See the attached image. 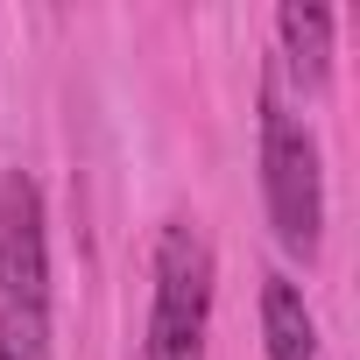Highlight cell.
Segmentation results:
<instances>
[{
	"instance_id": "6da1fadb",
	"label": "cell",
	"mask_w": 360,
	"mask_h": 360,
	"mask_svg": "<svg viewBox=\"0 0 360 360\" xmlns=\"http://www.w3.org/2000/svg\"><path fill=\"white\" fill-rule=\"evenodd\" d=\"M0 360L50 353V219L29 169L0 176Z\"/></svg>"
},
{
	"instance_id": "7a4b0ae2",
	"label": "cell",
	"mask_w": 360,
	"mask_h": 360,
	"mask_svg": "<svg viewBox=\"0 0 360 360\" xmlns=\"http://www.w3.org/2000/svg\"><path fill=\"white\" fill-rule=\"evenodd\" d=\"M262 205H269L276 248L311 269L325 248V155H318V134L290 113L283 85L262 92Z\"/></svg>"
},
{
	"instance_id": "3957f363",
	"label": "cell",
	"mask_w": 360,
	"mask_h": 360,
	"mask_svg": "<svg viewBox=\"0 0 360 360\" xmlns=\"http://www.w3.org/2000/svg\"><path fill=\"white\" fill-rule=\"evenodd\" d=\"M148 339L141 360H205L212 332V240L198 219H169L155 233V269H148Z\"/></svg>"
},
{
	"instance_id": "277c9868",
	"label": "cell",
	"mask_w": 360,
	"mask_h": 360,
	"mask_svg": "<svg viewBox=\"0 0 360 360\" xmlns=\"http://www.w3.org/2000/svg\"><path fill=\"white\" fill-rule=\"evenodd\" d=\"M276 43H283L290 78L304 92H325V78H332V8H304V0L276 8Z\"/></svg>"
},
{
	"instance_id": "5b68a950",
	"label": "cell",
	"mask_w": 360,
	"mask_h": 360,
	"mask_svg": "<svg viewBox=\"0 0 360 360\" xmlns=\"http://www.w3.org/2000/svg\"><path fill=\"white\" fill-rule=\"evenodd\" d=\"M262 346L269 360H318V318L290 276H262Z\"/></svg>"
}]
</instances>
